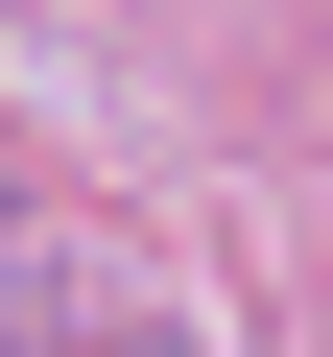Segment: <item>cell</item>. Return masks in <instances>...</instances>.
<instances>
[{
  "label": "cell",
  "mask_w": 333,
  "mask_h": 357,
  "mask_svg": "<svg viewBox=\"0 0 333 357\" xmlns=\"http://www.w3.org/2000/svg\"><path fill=\"white\" fill-rule=\"evenodd\" d=\"M72 357H166V333H72Z\"/></svg>",
  "instance_id": "6da1fadb"
}]
</instances>
